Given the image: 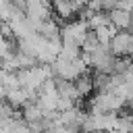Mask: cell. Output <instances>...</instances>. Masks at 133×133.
<instances>
[{"label": "cell", "mask_w": 133, "mask_h": 133, "mask_svg": "<svg viewBox=\"0 0 133 133\" xmlns=\"http://www.w3.org/2000/svg\"><path fill=\"white\" fill-rule=\"evenodd\" d=\"M52 71H54L56 79L75 83L77 79H81L83 75L89 73V66L83 62V58H77V60H62V58H58L52 64Z\"/></svg>", "instance_id": "6da1fadb"}, {"label": "cell", "mask_w": 133, "mask_h": 133, "mask_svg": "<svg viewBox=\"0 0 133 133\" xmlns=\"http://www.w3.org/2000/svg\"><path fill=\"white\" fill-rule=\"evenodd\" d=\"M89 27L85 21L81 19H75V21H69L62 25L60 29V39H62V46H77L81 48L85 44V39L89 37Z\"/></svg>", "instance_id": "7a4b0ae2"}, {"label": "cell", "mask_w": 133, "mask_h": 133, "mask_svg": "<svg viewBox=\"0 0 133 133\" xmlns=\"http://www.w3.org/2000/svg\"><path fill=\"white\" fill-rule=\"evenodd\" d=\"M131 42H133V33H131V31H118L116 37L110 42V52H112L116 58H123V56H127Z\"/></svg>", "instance_id": "3957f363"}, {"label": "cell", "mask_w": 133, "mask_h": 133, "mask_svg": "<svg viewBox=\"0 0 133 133\" xmlns=\"http://www.w3.org/2000/svg\"><path fill=\"white\" fill-rule=\"evenodd\" d=\"M110 15V25H114L118 31H131L133 27V15L127 12V10H121V8H114Z\"/></svg>", "instance_id": "277c9868"}, {"label": "cell", "mask_w": 133, "mask_h": 133, "mask_svg": "<svg viewBox=\"0 0 133 133\" xmlns=\"http://www.w3.org/2000/svg\"><path fill=\"white\" fill-rule=\"evenodd\" d=\"M21 116H23V121H25L27 125H33V123H42V121L46 118L44 110H42L37 104H27V106L21 110Z\"/></svg>", "instance_id": "5b68a950"}, {"label": "cell", "mask_w": 133, "mask_h": 133, "mask_svg": "<svg viewBox=\"0 0 133 133\" xmlns=\"http://www.w3.org/2000/svg\"><path fill=\"white\" fill-rule=\"evenodd\" d=\"M75 85H77V91H79V96L81 98H87L96 87H94V77L87 73V75H83L81 79H77L75 81Z\"/></svg>", "instance_id": "8992f818"}, {"label": "cell", "mask_w": 133, "mask_h": 133, "mask_svg": "<svg viewBox=\"0 0 133 133\" xmlns=\"http://www.w3.org/2000/svg\"><path fill=\"white\" fill-rule=\"evenodd\" d=\"M4 87H6V89H21L19 75H17V73H6V77H4Z\"/></svg>", "instance_id": "52a82bcc"}, {"label": "cell", "mask_w": 133, "mask_h": 133, "mask_svg": "<svg viewBox=\"0 0 133 133\" xmlns=\"http://www.w3.org/2000/svg\"><path fill=\"white\" fill-rule=\"evenodd\" d=\"M4 77H6V71L0 66V85H4Z\"/></svg>", "instance_id": "ba28073f"}]
</instances>
